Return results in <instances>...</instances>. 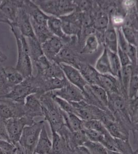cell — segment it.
I'll return each instance as SVG.
<instances>
[{
    "instance_id": "484cf974",
    "label": "cell",
    "mask_w": 138,
    "mask_h": 154,
    "mask_svg": "<svg viewBox=\"0 0 138 154\" xmlns=\"http://www.w3.org/2000/svg\"><path fill=\"white\" fill-rule=\"evenodd\" d=\"M104 38L107 49L117 54L118 38L117 29L112 26L108 27L105 32Z\"/></svg>"
},
{
    "instance_id": "7402d4cb",
    "label": "cell",
    "mask_w": 138,
    "mask_h": 154,
    "mask_svg": "<svg viewBox=\"0 0 138 154\" xmlns=\"http://www.w3.org/2000/svg\"><path fill=\"white\" fill-rule=\"evenodd\" d=\"M77 68L88 84L98 85L100 74L95 68L86 63H79Z\"/></svg>"
},
{
    "instance_id": "7a4b0ae2",
    "label": "cell",
    "mask_w": 138,
    "mask_h": 154,
    "mask_svg": "<svg viewBox=\"0 0 138 154\" xmlns=\"http://www.w3.org/2000/svg\"><path fill=\"white\" fill-rule=\"evenodd\" d=\"M40 101L42 105L44 120L49 122L51 131L58 132L65 125L62 110L49 92L40 96Z\"/></svg>"
},
{
    "instance_id": "816d5d0a",
    "label": "cell",
    "mask_w": 138,
    "mask_h": 154,
    "mask_svg": "<svg viewBox=\"0 0 138 154\" xmlns=\"http://www.w3.org/2000/svg\"><path fill=\"white\" fill-rule=\"evenodd\" d=\"M7 59V56L0 49V65H2V63L6 61Z\"/></svg>"
},
{
    "instance_id": "2e32d148",
    "label": "cell",
    "mask_w": 138,
    "mask_h": 154,
    "mask_svg": "<svg viewBox=\"0 0 138 154\" xmlns=\"http://www.w3.org/2000/svg\"><path fill=\"white\" fill-rule=\"evenodd\" d=\"M25 116L34 119L37 117H43L40 97L33 94L26 97L24 103Z\"/></svg>"
},
{
    "instance_id": "f907efd6",
    "label": "cell",
    "mask_w": 138,
    "mask_h": 154,
    "mask_svg": "<svg viewBox=\"0 0 138 154\" xmlns=\"http://www.w3.org/2000/svg\"><path fill=\"white\" fill-rule=\"evenodd\" d=\"M14 144L16 147V154H27L24 148L20 144L19 142H16Z\"/></svg>"
},
{
    "instance_id": "9f6ffc18",
    "label": "cell",
    "mask_w": 138,
    "mask_h": 154,
    "mask_svg": "<svg viewBox=\"0 0 138 154\" xmlns=\"http://www.w3.org/2000/svg\"><path fill=\"white\" fill-rule=\"evenodd\" d=\"M0 154H6L5 152H4L3 151H2V149H0Z\"/></svg>"
},
{
    "instance_id": "d590c367",
    "label": "cell",
    "mask_w": 138,
    "mask_h": 154,
    "mask_svg": "<svg viewBox=\"0 0 138 154\" xmlns=\"http://www.w3.org/2000/svg\"><path fill=\"white\" fill-rule=\"evenodd\" d=\"M13 87L7 82L4 72L3 66L0 65V98L7 95Z\"/></svg>"
},
{
    "instance_id": "52a82bcc",
    "label": "cell",
    "mask_w": 138,
    "mask_h": 154,
    "mask_svg": "<svg viewBox=\"0 0 138 154\" xmlns=\"http://www.w3.org/2000/svg\"><path fill=\"white\" fill-rule=\"evenodd\" d=\"M32 77L25 79L22 82L14 86L10 92L3 98H7L19 103H24L27 97L31 94H36Z\"/></svg>"
},
{
    "instance_id": "6f0895ef",
    "label": "cell",
    "mask_w": 138,
    "mask_h": 154,
    "mask_svg": "<svg viewBox=\"0 0 138 154\" xmlns=\"http://www.w3.org/2000/svg\"><path fill=\"white\" fill-rule=\"evenodd\" d=\"M136 154H138V149H137V153H136Z\"/></svg>"
},
{
    "instance_id": "8d00e7d4",
    "label": "cell",
    "mask_w": 138,
    "mask_h": 154,
    "mask_svg": "<svg viewBox=\"0 0 138 154\" xmlns=\"http://www.w3.org/2000/svg\"><path fill=\"white\" fill-rule=\"evenodd\" d=\"M84 145L89 149L91 154H108V149L100 143L88 140Z\"/></svg>"
},
{
    "instance_id": "e575fe53",
    "label": "cell",
    "mask_w": 138,
    "mask_h": 154,
    "mask_svg": "<svg viewBox=\"0 0 138 154\" xmlns=\"http://www.w3.org/2000/svg\"><path fill=\"white\" fill-rule=\"evenodd\" d=\"M128 94L130 99L133 100L138 95V70H133L130 85L128 89Z\"/></svg>"
},
{
    "instance_id": "44dd1931",
    "label": "cell",
    "mask_w": 138,
    "mask_h": 154,
    "mask_svg": "<svg viewBox=\"0 0 138 154\" xmlns=\"http://www.w3.org/2000/svg\"><path fill=\"white\" fill-rule=\"evenodd\" d=\"M52 148V141L49 138L44 124L40 134L34 152L37 154H50Z\"/></svg>"
},
{
    "instance_id": "f1b7e54d",
    "label": "cell",
    "mask_w": 138,
    "mask_h": 154,
    "mask_svg": "<svg viewBox=\"0 0 138 154\" xmlns=\"http://www.w3.org/2000/svg\"><path fill=\"white\" fill-rule=\"evenodd\" d=\"M26 38L28 42L30 56L34 65L39 58L44 54L41 48V44L36 38Z\"/></svg>"
},
{
    "instance_id": "ba28073f",
    "label": "cell",
    "mask_w": 138,
    "mask_h": 154,
    "mask_svg": "<svg viewBox=\"0 0 138 154\" xmlns=\"http://www.w3.org/2000/svg\"><path fill=\"white\" fill-rule=\"evenodd\" d=\"M23 1L5 0L0 4V23L9 26L16 22L18 13L23 5Z\"/></svg>"
},
{
    "instance_id": "9a60e30c",
    "label": "cell",
    "mask_w": 138,
    "mask_h": 154,
    "mask_svg": "<svg viewBox=\"0 0 138 154\" xmlns=\"http://www.w3.org/2000/svg\"><path fill=\"white\" fill-rule=\"evenodd\" d=\"M22 8L30 16L31 21L40 24H47L50 16L45 14L33 1H23Z\"/></svg>"
},
{
    "instance_id": "ac0fdd59",
    "label": "cell",
    "mask_w": 138,
    "mask_h": 154,
    "mask_svg": "<svg viewBox=\"0 0 138 154\" xmlns=\"http://www.w3.org/2000/svg\"><path fill=\"white\" fill-rule=\"evenodd\" d=\"M101 121L103 123L107 131L114 138L122 140L128 139V136L125 132V130H123L122 126L112 118L107 117L105 115Z\"/></svg>"
},
{
    "instance_id": "30bf717a",
    "label": "cell",
    "mask_w": 138,
    "mask_h": 154,
    "mask_svg": "<svg viewBox=\"0 0 138 154\" xmlns=\"http://www.w3.org/2000/svg\"><path fill=\"white\" fill-rule=\"evenodd\" d=\"M49 93L53 96L59 97L69 102H79L85 100L84 92L69 81L61 89Z\"/></svg>"
},
{
    "instance_id": "b9f144b4",
    "label": "cell",
    "mask_w": 138,
    "mask_h": 154,
    "mask_svg": "<svg viewBox=\"0 0 138 154\" xmlns=\"http://www.w3.org/2000/svg\"><path fill=\"white\" fill-rule=\"evenodd\" d=\"M110 100L114 109L117 110H123L125 107V102L123 98L117 94H111Z\"/></svg>"
},
{
    "instance_id": "e0dca14e",
    "label": "cell",
    "mask_w": 138,
    "mask_h": 154,
    "mask_svg": "<svg viewBox=\"0 0 138 154\" xmlns=\"http://www.w3.org/2000/svg\"><path fill=\"white\" fill-rule=\"evenodd\" d=\"M84 93H87L88 97L95 101L98 105L102 107H107L109 106V97L108 93L105 89L97 85L88 84L85 88Z\"/></svg>"
},
{
    "instance_id": "d4e9b609",
    "label": "cell",
    "mask_w": 138,
    "mask_h": 154,
    "mask_svg": "<svg viewBox=\"0 0 138 154\" xmlns=\"http://www.w3.org/2000/svg\"><path fill=\"white\" fill-rule=\"evenodd\" d=\"M95 68L99 74L101 75H112L110 61L106 48L104 49L101 55L96 61Z\"/></svg>"
},
{
    "instance_id": "4316f807",
    "label": "cell",
    "mask_w": 138,
    "mask_h": 154,
    "mask_svg": "<svg viewBox=\"0 0 138 154\" xmlns=\"http://www.w3.org/2000/svg\"><path fill=\"white\" fill-rule=\"evenodd\" d=\"M31 21V20H30ZM35 36L39 42L42 44L53 36L47 26V25L40 24L31 21Z\"/></svg>"
},
{
    "instance_id": "277c9868",
    "label": "cell",
    "mask_w": 138,
    "mask_h": 154,
    "mask_svg": "<svg viewBox=\"0 0 138 154\" xmlns=\"http://www.w3.org/2000/svg\"><path fill=\"white\" fill-rule=\"evenodd\" d=\"M45 124L44 120L36 122L25 127L20 139V143L26 151L27 154H34L42 127Z\"/></svg>"
},
{
    "instance_id": "f6af8a7d",
    "label": "cell",
    "mask_w": 138,
    "mask_h": 154,
    "mask_svg": "<svg viewBox=\"0 0 138 154\" xmlns=\"http://www.w3.org/2000/svg\"><path fill=\"white\" fill-rule=\"evenodd\" d=\"M117 54L121 62L122 66H126L128 65H132L131 61L126 52L122 51L118 47Z\"/></svg>"
},
{
    "instance_id": "bcb514c9",
    "label": "cell",
    "mask_w": 138,
    "mask_h": 154,
    "mask_svg": "<svg viewBox=\"0 0 138 154\" xmlns=\"http://www.w3.org/2000/svg\"><path fill=\"white\" fill-rule=\"evenodd\" d=\"M131 105L130 118L131 121L134 124H138V99H136L135 102Z\"/></svg>"
},
{
    "instance_id": "681fc988",
    "label": "cell",
    "mask_w": 138,
    "mask_h": 154,
    "mask_svg": "<svg viewBox=\"0 0 138 154\" xmlns=\"http://www.w3.org/2000/svg\"><path fill=\"white\" fill-rule=\"evenodd\" d=\"M73 151L74 154H91L89 149L84 145L76 147Z\"/></svg>"
},
{
    "instance_id": "11a10c76",
    "label": "cell",
    "mask_w": 138,
    "mask_h": 154,
    "mask_svg": "<svg viewBox=\"0 0 138 154\" xmlns=\"http://www.w3.org/2000/svg\"><path fill=\"white\" fill-rule=\"evenodd\" d=\"M136 64H138V45L136 47Z\"/></svg>"
},
{
    "instance_id": "d6986e66",
    "label": "cell",
    "mask_w": 138,
    "mask_h": 154,
    "mask_svg": "<svg viewBox=\"0 0 138 154\" xmlns=\"http://www.w3.org/2000/svg\"><path fill=\"white\" fill-rule=\"evenodd\" d=\"M53 62L59 64L65 63L66 64L72 65L76 68H78L79 63L74 51L70 47L65 44L63 48L55 58Z\"/></svg>"
},
{
    "instance_id": "7c38bea8",
    "label": "cell",
    "mask_w": 138,
    "mask_h": 154,
    "mask_svg": "<svg viewBox=\"0 0 138 154\" xmlns=\"http://www.w3.org/2000/svg\"><path fill=\"white\" fill-rule=\"evenodd\" d=\"M59 65L67 80L84 92L85 88L89 84L84 79L79 69L65 63H60Z\"/></svg>"
},
{
    "instance_id": "60d3db41",
    "label": "cell",
    "mask_w": 138,
    "mask_h": 154,
    "mask_svg": "<svg viewBox=\"0 0 138 154\" xmlns=\"http://www.w3.org/2000/svg\"><path fill=\"white\" fill-rule=\"evenodd\" d=\"M122 32L125 38L128 43L130 45L137 46V40L135 32L128 26H123L121 27Z\"/></svg>"
},
{
    "instance_id": "3957f363",
    "label": "cell",
    "mask_w": 138,
    "mask_h": 154,
    "mask_svg": "<svg viewBox=\"0 0 138 154\" xmlns=\"http://www.w3.org/2000/svg\"><path fill=\"white\" fill-rule=\"evenodd\" d=\"M48 16L60 18L71 14L76 10L73 1L66 0H33Z\"/></svg>"
},
{
    "instance_id": "836d02e7",
    "label": "cell",
    "mask_w": 138,
    "mask_h": 154,
    "mask_svg": "<svg viewBox=\"0 0 138 154\" xmlns=\"http://www.w3.org/2000/svg\"><path fill=\"white\" fill-rule=\"evenodd\" d=\"M98 48V41L97 37L94 35H91L88 37L85 43L82 53L93 54L96 52Z\"/></svg>"
},
{
    "instance_id": "db71d44e",
    "label": "cell",
    "mask_w": 138,
    "mask_h": 154,
    "mask_svg": "<svg viewBox=\"0 0 138 154\" xmlns=\"http://www.w3.org/2000/svg\"><path fill=\"white\" fill-rule=\"evenodd\" d=\"M133 130H135V131H136L138 133V124H135Z\"/></svg>"
},
{
    "instance_id": "6da1fadb",
    "label": "cell",
    "mask_w": 138,
    "mask_h": 154,
    "mask_svg": "<svg viewBox=\"0 0 138 154\" xmlns=\"http://www.w3.org/2000/svg\"><path fill=\"white\" fill-rule=\"evenodd\" d=\"M9 27L16 38L17 46V61L14 67L26 79L33 75V64L30 56L28 42L27 38L21 35L14 24L11 25Z\"/></svg>"
},
{
    "instance_id": "f35d334b",
    "label": "cell",
    "mask_w": 138,
    "mask_h": 154,
    "mask_svg": "<svg viewBox=\"0 0 138 154\" xmlns=\"http://www.w3.org/2000/svg\"><path fill=\"white\" fill-rule=\"evenodd\" d=\"M109 23L108 17L104 12H100L95 20V27L98 29H105L108 28Z\"/></svg>"
},
{
    "instance_id": "d6a6232c",
    "label": "cell",
    "mask_w": 138,
    "mask_h": 154,
    "mask_svg": "<svg viewBox=\"0 0 138 154\" xmlns=\"http://www.w3.org/2000/svg\"><path fill=\"white\" fill-rule=\"evenodd\" d=\"M83 131L86 134L88 140L93 142L100 143L103 144L105 147L107 142V137L111 136L110 135L105 136L103 134L95 130L84 128Z\"/></svg>"
},
{
    "instance_id": "ee69618b",
    "label": "cell",
    "mask_w": 138,
    "mask_h": 154,
    "mask_svg": "<svg viewBox=\"0 0 138 154\" xmlns=\"http://www.w3.org/2000/svg\"><path fill=\"white\" fill-rule=\"evenodd\" d=\"M117 32L118 38V47L127 53L130 44L126 41V38H125L121 27L117 29Z\"/></svg>"
},
{
    "instance_id": "5b68a950",
    "label": "cell",
    "mask_w": 138,
    "mask_h": 154,
    "mask_svg": "<svg viewBox=\"0 0 138 154\" xmlns=\"http://www.w3.org/2000/svg\"><path fill=\"white\" fill-rule=\"evenodd\" d=\"M34 119L27 116L13 118L5 120V125L10 141L12 143L19 141L25 127L35 123Z\"/></svg>"
},
{
    "instance_id": "74e56055",
    "label": "cell",
    "mask_w": 138,
    "mask_h": 154,
    "mask_svg": "<svg viewBox=\"0 0 138 154\" xmlns=\"http://www.w3.org/2000/svg\"><path fill=\"white\" fill-rule=\"evenodd\" d=\"M133 72V68L132 65L122 67V68L121 78L122 80L123 85L124 89L127 93Z\"/></svg>"
},
{
    "instance_id": "8992f818",
    "label": "cell",
    "mask_w": 138,
    "mask_h": 154,
    "mask_svg": "<svg viewBox=\"0 0 138 154\" xmlns=\"http://www.w3.org/2000/svg\"><path fill=\"white\" fill-rule=\"evenodd\" d=\"M74 109V114L83 121L92 120H101L105 116V113L101 109L95 105L87 103L85 101L79 102H70Z\"/></svg>"
},
{
    "instance_id": "f546056e",
    "label": "cell",
    "mask_w": 138,
    "mask_h": 154,
    "mask_svg": "<svg viewBox=\"0 0 138 154\" xmlns=\"http://www.w3.org/2000/svg\"><path fill=\"white\" fill-rule=\"evenodd\" d=\"M37 74H39L47 79H63L66 78L59 64L55 62H52L49 67L43 72Z\"/></svg>"
},
{
    "instance_id": "f5cc1de1",
    "label": "cell",
    "mask_w": 138,
    "mask_h": 154,
    "mask_svg": "<svg viewBox=\"0 0 138 154\" xmlns=\"http://www.w3.org/2000/svg\"><path fill=\"white\" fill-rule=\"evenodd\" d=\"M108 154H122L121 152H116V151H110L108 150Z\"/></svg>"
},
{
    "instance_id": "ab89813d",
    "label": "cell",
    "mask_w": 138,
    "mask_h": 154,
    "mask_svg": "<svg viewBox=\"0 0 138 154\" xmlns=\"http://www.w3.org/2000/svg\"><path fill=\"white\" fill-rule=\"evenodd\" d=\"M52 97L57 104L58 105V106L59 107L60 109H61V110L66 113H73L74 114V109L70 102L58 97L53 96H52Z\"/></svg>"
},
{
    "instance_id": "cb8c5ba5",
    "label": "cell",
    "mask_w": 138,
    "mask_h": 154,
    "mask_svg": "<svg viewBox=\"0 0 138 154\" xmlns=\"http://www.w3.org/2000/svg\"><path fill=\"white\" fill-rule=\"evenodd\" d=\"M63 112L65 126L71 132L81 131L83 130V120L73 113Z\"/></svg>"
},
{
    "instance_id": "c3c4849f",
    "label": "cell",
    "mask_w": 138,
    "mask_h": 154,
    "mask_svg": "<svg viewBox=\"0 0 138 154\" xmlns=\"http://www.w3.org/2000/svg\"><path fill=\"white\" fill-rule=\"evenodd\" d=\"M0 139L10 141L7 131H6V129L5 121L1 118H0Z\"/></svg>"
},
{
    "instance_id": "ffe728a7",
    "label": "cell",
    "mask_w": 138,
    "mask_h": 154,
    "mask_svg": "<svg viewBox=\"0 0 138 154\" xmlns=\"http://www.w3.org/2000/svg\"><path fill=\"white\" fill-rule=\"evenodd\" d=\"M47 25L53 35L62 39L65 44L71 41V37L66 35L63 32L61 20L59 18L50 16L47 21Z\"/></svg>"
},
{
    "instance_id": "5bb4252c",
    "label": "cell",
    "mask_w": 138,
    "mask_h": 154,
    "mask_svg": "<svg viewBox=\"0 0 138 154\" xmlns=\"http://www.w3.org/2000/svg\"><path fill=\"white\" fill-rule=\"evenodd\" d=\"M65 44L62 39L53 35L41 44V48L44 56L50 61L53 62Z\"/></svg>"
},
{
    "instance_id": "603a6c76",
    "label": "cell",
    "mask_w": 138,
    "mask_h": 154,
    "mask_svg": "<svg viewBox=\"0 0 138 154\" xmlns=\"http://www.w3.org/2000/svg\"><path fill=\"white\" fill-rule=\"evenodd\" d=\"M98 85L105 89L108 94H118L117 80L116 77L111 75L100 74Z\"/></svg>"
},
{
    "instance_id": "4fadbf2b",
    "label": "cell",
    "mask_w": 138,
    "mask_h": 154,
    "mask_svg": "<svg viewBox=\"0 0 138 154\" xmlns=\"http://www.w3.org/2000/svg\"><path fill=\"white\" fill-rule=\"evenodd\" d=\"M14 24L19 30L22 35L26 38H36L34 32L30 16L22 8H20L18 13L16 22Z\"/></svg>"
},
{
    "instance_id": "4dcf8cb0",
    "label": "cell",
    "mask_w": 138,
    "mask_h": 154,
    "mask_svg": "<svg viewBox=\"0 0 138 154\" xmlns=\"http://www.w3.org/2000/svg\"><path fill=\"white\" fill-rule=\"evenodd\" d=\"M107 51L112 75L115 77H121L122 66L117 54L112 52L108 49H107Z\"/></svg>"
},
{
    "instance_id": "1f68e13d",
    "label": "cell",
    "mask_w": 138,
    "mask_h": 154,
    "mask_svg": "<svg viewBox=\"0 0 138 154\" xmlns=\"http://www.w3.org/2000/svg\"><path fill=\"white\" fill-rule=\"evenodd\" d=\"M95 130L105 136L110 135L107 131L103 123L99 120H92L90 121H83V129Z\"/></svg>"
},
{
    "instance_id": "7dc6e473",
    "label": "cell",
    "mask_w": 138,
    "mask_h": 154,
    "mask_svg": "<svg viewBox=\"0 0 138 154\" xmlns=\"http://www.w3.org/2000/svg\"><path fill=\"white\" fill-rule=\"evenodd\" d=\"M127 54L129 57L132 64H136V46L130 44L129 48L127 51Z\"/></svg>"
},
{
    "instance_id": "83f0119b",
    "label": "cell",
    "mask_w": 138,
    "mask_h": 154,
    "mask_svg": "<svg viewBox=\"0 0 138 154\" xmlns=\"http://www.w3.org/2000/svg\"><path fill=\"white\" fill-rule=\"evenodd\" d=\"M4 72L9 84L14 86L24 80V77L18 72L15 67L3 66Z\"/></svg>"
},
{
    "instance_id": "8fae6325",
    "label": "cell",
    "mask_w": 138,
    "mask_h": 154,
    "mask_svg": "<svg viewBox=\"0 0 138 154\" xmlns=\"http://www.w3.org/2000/svg\"><path fill=\"white\" fill-rule=\"evenodd\" d=\"M59 18L63 32L66 35L70 37L79 35L81 30V17L79 13L74 11Z\"/></svg>"
},
{
    "instance_id": "7bdbcfd3",
    "label": "cell",
    "mask_w": 138,
    "mask_h": 154,
    "mask_svg": "<svg viewBox=\"0 0 138 154\" xmlns=\"http://www.w3.org/2000/svg\"><path fill=\"white\" fill-rule=\"evenodd\" d=\"M0 149L6 154H16L14 144L7 140L0 139Z\"/></svg>"
},
{
    "instance_id": "9c48e42d",
    "label": "cell",
    "mask_w": 138,
    "mask_h": 154,
    "mask_svg": "<svg viewBox=\"0 0 138 154\" xmlns=\"http://www.w3.org/2000/svg\"><path fill=\"white\" fill-rule=\"evenodd\" d=\"M24 104L19 103L8 99L0 98V118L3 120L13 118L25 116Z\"/></svg>"
}]
</instances>
